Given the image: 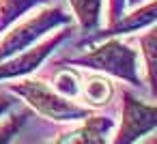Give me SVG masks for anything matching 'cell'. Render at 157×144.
I'll list each match as a JSON object with an SVG mask.
<instances>
[{
	"label": "cell",
	"instance_id": "7",
	"mask_svg": "<svg viewBox=\"0 0 157 144\" xmlns=\"http://www.w3.org/2000/svg\"><path fill=\"white\" fill-rule=\"evenodd\" d=\"M116 97V86L112 84V80H108V75L99 73V71H82V82H80V95L78 99L95 110V108H105L114 101Z\"/></svg>",
	"mask_w": 157,
	"mask_h": 144
},
{
	"label": "cell",
	"instance_id": "11",
	"mask_svg": "<svg viewBox=\"0 0 157 144\" xmlns=\"http://www.w3.org/2000/svg\"><path fill=\"white\" fill-rule=\"evenodd\" d=\"M136 43L140 52V65H144V84L155 97V24L144 28V32L136 37Z\"/></svg>",
	"mask_w": 157,
	"mask_h": 144
},
{
	"label": "cell",
	"instance_id": "10",
	"mask_svg": "<svg viewBox=\"0 0 157 144\" xmlns=\"http://www.w3.org/2000/svg\"><path fill=\"white\" fill-rule=\"evenodd\" d=\"M2 116L5 118H0V144H7V142H13L15 135H20L24 131V127L33 120L35 112L28 105H24V103L17 101Z\"/></svg>",
	"mask_w": 157,
	"mask_h": 144
},
{
	"label": "cell",
	"instance_id": "8",
	"mask_svg": "<svg viewBox=\"0 0 157 144\" xmlns=\"http://www.w3.org/2000/svg\"><path fill=\"white\" fill-rule=\"evenodd\" d=\"M65 5L73 17V24L80 37L101 28L103 0H65Z\"/></svg>",
	"mask_w": 157,
	"mask_h": 144
},
{
	"label": "cell",
	"instance_id": "15",
	"mask_svg": "<svg viewBox=\"0 0 157 144\" xmlns=\"http://www.w3.org/2000/svg\"><path fill=\"white\" fill-rule=\"evenodd\" d=\"M142 2H146V0H127V9H133V7H138Z\"/></svg>",
	"mask_w": 157,
	"mask_h": 144
},
{
	"label": "cell",
	"instance_id": "9",
	"mask_svg": "<svg viewBox=\"0 0 157 144\" xmlns=\"http://www.w3.org/2000/svg\"><path fill=\"white\" fill-rule=\"evenodd\" d=\"M50 67H52V73L48 75L50 86L58 95L78 101L80 82H82V69H75L73 65H63V63H50Z\"/></svg>",
	"mask_w": 157,
	"mask_h": 144
},
{
	"label": "cell",
	"instance_id": "14",
	"mask_svg": "<svg viewBox=\"0 0 157 144\" xmlns=\"http://www.w3.org/2000/svg\"><path fill=\"white\" fill-rule=\"evenodd\" d=\"M17 101H20V99H17V97H15L13 93H9V90L5 88L2 93H0V116H2V114H5V112H7L9 108H13V105H15Z\"/></svg>",
	"mask_w": 157,
	"mask_h": 144
},
{
	"label": "cell",
	"instance_id": "5",
	"mask_svg": "<svg viewBox=\"0 0 157 144\" xmlns=\"http://www.w3.org/2000/svg\"><path fill=\"white\" fill-rule=\"evenodd\" d=\"M75 24H67L56 28V32L45 35L41 41H37L35 45L9 56L7 60H0V82H7V80H17L24 75H30L33 71H37L48 58L50 54H54L63 43L73 41L75 37Z\"/></svg>",
	"mask_w": 157,
	"mask_h": 144
},
{
	"label": "cell",
	"instance_id": "1",
	"mask_svg": "<svg viewBox=\"0 0 157 144\" xmlns=\"http://www.w3.org/2000/svg\"><path fill=\"white\" fill-rule=\"evenodd\" d=\"M73 50H75L73 54H63V56L52 58V63H63V65L88 69V71H99L103 75H112L121 82H127V86H131V88H140V90L148 93V88L142 80V73H140V52L136 47V39L105 37L90 45L73 47Z\"/></svg>",
	"mask_w": 157,
	"mask_h": 144
},
{
	"label": "cell",
	"instance_id": "13",
	"mask_svg": "<svg viewBox=\"0 0 157 144\" xmlns=\"http://www.w3.org/2000/svg\"><path fill=\"white\" fill-rule=\"evenodd\" d=\"M125 11H127V0H108V17H105V22L108 24L116 22Z\"/></svg>",
	"mask_w": 157,
	"mask_h": 144
},
{
	"label": "cell",
	"instance_id": "2",
	"mask_svg": "<svg viewBox=\"0 0 157 144\" xmlns=\"http://www.w3.org/2000/svg\"><path fill=\"white\" fill-rule=\"evenodd\" d=\"M73 24V17L65 5V0H54V2L41 5L20 17L15 24H11L5 32V37H0V60H7L9 56L35 45L41 41L45 35L52 30Z\"/></svg>",
	"mask_w": 157,
	"mask_h": 144
},
{
	"label": "cell",
	"instance_id": "12",
	"mask_svg": "<svg viewBox=\"0 0 157 144\" xmlns=\"http://www.w3.org/2000/svg\"><path fill=\"white\" fill-rule=\"evenodd\" d=\"M48 2H54V0H0V35L20 17Z\"/></svg>",
	"mask_w": 157,
	"mask_h": 144
},
{
	"label": "cell",
	"instance_id": "3",
	"mask_svg": "<svg viewBox=\"0 0 157 144\" xmlns=\"http://www.w3.org/2000/svg\"><path fill=\"white\" fill-rule=\"evenodd\" d=\"M9 93H13L17 99H22L24 105H28L35 114L43 116L50 123L67 125V123H78L84 116H88L93 110L86 105L75 103L73 99H67L58 95L45 78H17V82L5 86Z\"/></svg>",
	"mask_w": 157,
	"mask_h": 144
},
{
	"label": "cell",
	"instance_id": "4",
	"mask_svg": "<svg viewBox=\"0 0 157 144\" xmlns=\"http://www.w3.org/2000/svg\"><path fill=\"white\" fill-rule=\"evenodd\" d=\"M118 103V112H121V125L118 131L112 133V142L116 144H131L142 140L144 135H151L157 127V108H155V99L146 97H138L133 90L123 88L121 90V101Z\"/></svg>",
	"mask_w": 157,
	"mask_h": 144
},
{
	"label": "cell",
	"instance_id": "6",
	"mask_svg": "<svg viewBox=\"0 0 157 144\" xmlns=\"http://www.w3.org/2000/svg\"><path fill=\"white\" fill-rule=\"evenodd\" d=\"M116 108H118V103L112 101L108 112H103V114L90 112L88 116H84L82 120H78L73 129L60 131L56 138H52V142H60V144H67V142L103 144V142H108L110 135L114 133V127H116V114H114Z\"/></svg>",
	"mask_w": 157,
	"mask_h": 144
}]
</instances>
